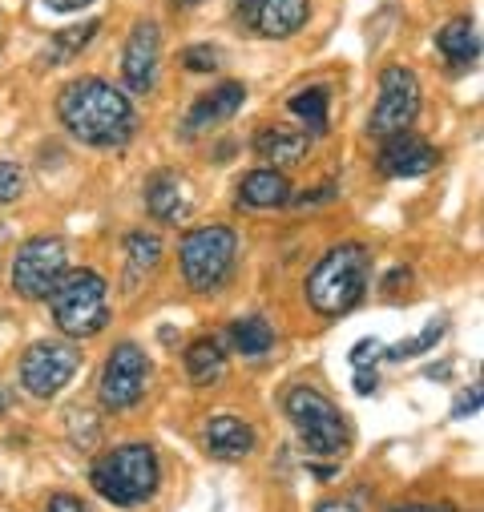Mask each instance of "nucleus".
Returning <instances> with one entry per match:
<instances>
[{
    "instance_id": "f257e3e1",
    "label": "nucleus",
    "mask_w": 484,
    "mask_h": 512,
    "mask_svg": "<svg viewBox=\"0 0 484 512\" xmlns=\"http://www.w3.org/2000/svg\"><path fill=\"white\" fill-rule=\"evenodd\" d=\"M57 117L77 142L97 146V150L126 146L138 130L130 97L121 89H113L109 81H101V77L69 81L57 97Z\"/></svg>"
},
{
    "instance_id": "f03ea898",
    "label": "nucleus",
    "mask_w": 484,
    "mask_h": 512,
    "mask_svg": "<svg viewBox=\"0 0 484 512\" xmlns=\"http://www.w3.org/2000/svg\"><path fill=\"white\" fill-rule=\"evenodd\" d=\"M368 279H372V254L359 242H343L331 246L319 267L307 275V299L319 315H347L351 307H359V299L368 295Z\"/></svg>"
},
{
    "instance_id": "7ed1b4c3",
    "label": "nucleus",
    "mask_w": 484,
    "mask_h": 512,
    "mask_svg": "<svg viewBox=\"0 0 484 512\" xmlns=\"http://www.w3.org/2000/svg\"><path fill=\"white\" fill-rule=\"evenodd\" d=\"M93 488L117 504V508H134V504H146L154 492H158V480H162V468H158V452L150 444H121L113 452H105L93 472H89Z\"/></svg>"
},
{
    "instance_id": "20e7f679",
    "label": "nucleus",
    "mask_w": 484,
    "mask_h": 512,
    "mask_svg": "<svg viewBox=\"0 0 484 512\" xmlns=\"http://www.w3.org/2000/svg\"><path fill=\"white\" fill-rule=\"evenodd\" d=\"M49 303H53V323L69 339H89L109 323V287L97 271H65Z\"/></svg>"
},
{
    "instance_id": "39448f33",
    "label": "nucleus",
    "mask_w": 484,
    "mask_h": 512,
    "mask_svg": "<svg viewBox=\"0 0 484 512\" xmlns=\"http://www.w3.org/2000/svg\"><path fill=\"white\" fill-rule=\"evenodd\" d=\"M178 254H182V275L194 291H218L234 271L238 238L230 226H198L182 238Z\"/></svg>"
},
{
    "instance_id": "423d86ee",
    "label": "nucleus",
    "mask_w": 484,
    "mask_h": 512,
    "mask_svg": "<svg viewBox=\"0 0 484 512\" xmlns=\"http://www.w3.org/2000/svg\"><path fill=\"white\" fill-rule=\"evenodd\" d=\"M287 416L311 456H339L347 448V428L339 408L315 392V388H291L287 392Z\"/></svg>"
},
{
    "instance_id": "0eeeda50",
    "label": "nucleus",
    "mask_w": 484,
    "mask_h": 512,
    "mask_svg": "<svg viewBox=\"0 0 484 512\" xmlns=\"http://www.w3.org/2000/svg\"><path fill=\"white\" fill-rule=\"evenodd\" d=\"M65 267H69V250L61 238H29L17 259H13V291L21 299H49L53 287L65 279Z\"/></svg>"
},
{
    "instance_id": "6e6552de",
    "label": "nucleus",
    "mask_w": 484,
    "mask_h": 512,
    "mask_svg": "<svg viewBox=\"0 0 484 512\" xmlns=\"http://www.w3.org/2000/svg\"><path fill=\"white\" fill-rule=\"evenodd\" d=\"M416 113H420V81H416V73L404 69V65H388L380 73V101L372 109L368 130L376 138L404 134L408 125L416 121Z\"/></svg>"
},
{
    "instance_id": "1a4fd4ad",
    "label": "nucleus",
    "mask_w": 484,
    "mask_h": 512,
    "mask_svg": "<svg viewBox=\"0 0 484 512\" xmlns=\"http://www.w3.org/2000/svg\"><path fill=\"white\" fill-rule=\"evenodd\" d=\"M81 367V351L73 343H33L21 359V383L25 392L37 400H53L65 383L77 375Z\"/></svg>"
},
{
    "instance_id": "9d476101",
    "label": "nucleus",
    "mask_w": 484,
    "mask_h": 512,
    "mask_svg": "<svg viewBox=\"0 0 484 512\" xmlns=\"http://www.w3.org/2000/svg\"><path fill=\"white\" fill-rule=\"evenodd\" d=\"M146 379H150V359L138 343L113 347V355L105 359V371H101V404L113 412L134 408L146 392Z\"/></svg>"
},
{
    "instance_id": "9b49d317",
    "label": "nucleus",
    "mask_w": 484,
    "mask_h": 512,
    "mask_svg": "<svg viewBox=\"0 0 484 512\" xmlns=\"http://www.w3.org/2000/svg\"><path fill=\"white\" fill-rule=\"evenodd\" d=\"M234 13L259 37H295L311 17V0H238Z\"/></svg>"
},
{
    "instance_id": "f8f14e48",
    "label": "nucleus",
    "mask_w": 484,
    "mask_h": 512,
    "mask_svg": "<svg viewBox=\"0 0 484 512\" xmlns=\"http://www.w3.org/2000/svg\"><path fill=\"white\" fill-rule=\"evenodd\" d=\"M158 57H162V33L154 21H138L130 41H126V53H121V73H126V85L134 93H146L158 77Z\"/></svg>"
},
{
    "instance_id": "ddd939ff",
    "label": "nucleus",
    "mask_w": 484,
    "mask_h": 512,
    "mask_svg": "<svg viewBox=\"0 0 484 512\" xmlns=\"http://www.w3.org/2000/svg\"><path fill=\"white\" fill-rule=\"evenodd\" d=\"M436 162H440L436 146H428V142H424V138H416L412 130L384 138L380 170H384L388 178H420V174L436 170Z\"/></svg>"
},
{
    "instance_id": "4468645a",
    "label": "nucleus",
    "mask_w": 484,
    "mask_h": 512,
    "mask_svg": "<svg viewBox=\"0 0 484 512\" xmlns=\"http://www.w3.org/2000/svg\"><path fill=\"white\" fill-rule=\"evenodd\" d=\"M146 206H150V214L158 218V222H186V214H190V186H186V178H178L174 170H162V174H154L150 178V186H146Z\"/></svg>"
},
{
    "instance_id": "2eb2a0df",
    "label": "nucleus",
    "mask_w": 484,
    "mask_h": 512,
    "mask_svg": "<svg viewBox=\"0 0 484 512\" xmlns=\"http://www.w3.org/2000/svg\"><path fill=\"white\" fill-rule=\"evenodd\" d=\"M242 101H247V89H242L238 81L218 85L214 93H206V97L190 109V117H186V134H202V130H210V125H218V121H230V117L242 109Z\"/></svg>"
},
{
    "instance_id": "dca6fc26",
    "label": "nucleus",
    "mask_w": 484,
    "mask_h": 512,
    "mask_svg": "<svg viewBox=\"0 0 484 512\" xmlns=\"http://www.w3.org/2000/svg\"><path fill=\"white\" fill-rule=\"evenodd\" d=\"M206 448L218 456V460H242L255 452V432L251 424H242L238 416H214L206 424Z\"/></svg>"
},
{
    "instance_id": "f3484780",
    "label": "nucleus",
    "mask_w": 484,
    "mask_h": 512,
    "mask_svg": "<svg viewBox=\"0 0 484 512\" xmlns=\"http://www.w3.org/2000/svg\"><path fill=\"white\" fill-rule=\"evenodd\" d=\"M238 202L259 206V210L287 206V202H291V182H287L279 170H255V174L242 178V186H238Z\"/></svg>"
},
{
    "instance_id": "a211bd4d",
    "label": "nucleus",
    "mask_w": 484,
    "mask_h": 512,
    "mask_svg": "<svg viewBox=\"0 0 484 512\" xmlns=\"http://www.w3.org/2000/svg\"><path fill=\"white\" fill-rule=\"evenodd\" d=\"M436 49H440V53H444V61H448V65H456V69L472 65V61L480 57V37H476V25H472L468 17L448 21V25L436 33Z\"/></svg>"
},
{
    "instance_id": "6ab92c4d",
    "label": "nucleus",
    "mask_w": 484,
    "mask_h": 512,
    "mask_svg": "<svg viewBox=\"0 0 484 512\" xmlns=\"http://www.w3.org/2000/svg\"><path fill=\"white\" fill-rule=\"evenodd\" d=\"M307 134H299V130H263L259 138H255V150H259V158H267V162H275V166H295V162H303L307 158Z\"/></svg>"
},
{
    "instance_id": "aec40b11",
    "label": "nucleus",
    "mask_w": 484,
    "mask_h": 512,
    "mask_svg": "<svg viewBox=\"0 0 484 512\" xmlns=\"http://www.w3.org/2000/svg\"><path fill=\"white\" fill-rule=\"evenodd\" d=\"M186 371L194 383H218L226 375V351L214 339H194L186 351Z\"/></svg>"
},
{
    "instance_id": "412c9836",
    "label": "nucleus",
    "mask_w": 484,
    "mask_h": 512,
    "mask_svg": "<svg viewBox=\"0 0 484 512\" xmlns=\"http://www.w3.org/2000/svg\"><path fill=\"white\" fill-rule=\"evenodd\" d=\"M230 343H234V351L259 359V355H267V351H271L275 331H271V323H267V319L247 315V319H234V323H230Z\"/></svg>"
},
{
    "instance_id": "4be33fe9",
    "label": "nucleus",
    "mask_w": 484,
    "mask_h": 512,
    "mask_svg": "<svg viewBox=\"0 0 484 512\" xmlns=\"http://www.w3.org/2000/svg\"><path fill=\"white\" fill-rule=\"evenodd\" d=\"M158 263H162V242H158V234L138 230V234H130V238H126V267H130V283L146 279Z\"/></svg>"
},
{
    "instance_id": "5701e85b",
    "label": "nucleus",
    "mask_w": 484,
    "mask_h": 512,
    "mask_svg": "<svg viewBox=\"0 0 484 512\" xmlns=\"http://www.w3.org/2000/svg\"><path fill=\"white\" fill-rule=\"evenodd\" d=\"M327 101H331V93L319 89V85H311V89H299L287 105H291V113L307 125L311 134H323L327 130Z\"/></svg>"
},
{
    "instance_id": "b1692460",
    "label": "nucleus",
    "mask_w": 484,
    "mask_h": 512,
    "mask_svg": "<svg viewBox=\"0 0 484 512\" xmlns=\"http://www.w3.org/2000/svg\"><path fill=\"white\" fill-rule=\"evenodd\" d=\"M97 21H85V25H77V29H61L53 41H49V49H45V61L49 65H69L93 37H97Z\"/></svg>"
},
{
    "instance_id": "393cba45",
    "label": "nucleus",
    "mask_w": 484,
    "mask_h": 512,
    "mask_svg": "<svg viewBox=\"0 0 484 512\" xmlns=\"http://www.w3.org/2000/svg\"><path fill=\"white\" fill-rule=\"evenodd\" d=\"M444 335V319H432L416 339H404V343H396L388 355L392 359H408V355H420V351H428V347H436V339Z\"/></svg>"
},
{
    "instance_id": "a878e982",
    "label": "nucleus",
    "mask_w": 484,
    "mask_h": 512,
    "mask_svg": "<svg viewBox=\"0 0 484 512\" xmlns=\"http://www.w3.org/2000/svg\"><path fill=\"white\" fill-rule=\"evenodd\" d=\"M21 190H25V174H21L13 162H0V206L17 202Z\"/></svg>"
},
{
    "instance_id": "bb28decb",
    "label": "nucleus",
    "mask_w": 484,
    "mask_h": 512,
    "mask_svg": "<svg viewBox=\"0 0 484 512\" xmlns=\"http://www.w3.org/2000/svg\"><path fill=\"white\" fill-rule=\"evenodd\" d=\"M182 61H186L190 73H214L218 69V49L214 45H190L182 53Z\"/></svg>"
},
{
    "instance_id": "cd10ccee",
    "label": "nucleus",
    "mask_w": 484,
    "mask_h": 512,
    "mask_svg": "<svg viewBox=\"0 0 484 512\" xmlns=\"http://www.w3.org/2000/svg\"><path fill=\"white\" fill-rule=\"evenodd\" d=\"M476 408H480V388H468V392H460V400L452 404V416L464 420V416H472Z\"/></svg>"
},
{
    "instance_id": "c85d7f7f",
    "label": "nucleus",
    "mask_w": 484,
    "mask_h": 512,
    "mask_svg": "<svg viewBox=\"0 0 484 512\" xmlns=\"http://www.w3.org/2000/svg\"><path fill=\"white\" fill-rule=\"evenodd\" d=\"M380 351H384V347H380L376 339H363V343H355V351H351V363H355V367H363L368 359H380Z\"/></svg>"
},
{
    "instance_id": "c756f323",
    "label": "nucleus",
    "mask_w": 484,
    "mask_h": 512,
    "mask_svg": "<svg viewBox=\"0 0 484 512\" xmlns=\"http://www.w3.org/2000/svg\"><path fill=\"white\" fill-rule=\"evenodd\" d=\"M45 512H89V508H85L77 496H65V492H61V496H53V500H49V508H45Z\"/></svg>"
},
{
    "instance_id": "7c9ffc66",
    "label": "nucleus",
    "mask_w": 484,
    "mask_h": 512,
    "mask_svg": "<svg viewBox=\"0 0 484 512\" xmlns=\"http://www.w3.org/2000/svg\"><path fill=\"white\" fill-rule=\"evenodd\" d=\"M49 9H57V13H81V9H89L93 0H45Z\"/></svg>"
},
{
    "instance_id": "2f4dec72",
    "label": "nucleus",
    "mask_w": 484,
    "mask_h": 512,
    "mask_svg": "<svg viewBox=\"0 0 484 512\" xmlns=\"http://www.w3.org/2000/svg\"><path fill=\"white\" fill-rule=\"evenodd\" d=\"M392 512H452L448 504H404V508H392Z\"/></svg>"
},
{
    "instance_id": "473e14b6",
    "label": "nucleus",
    "mask_w": 484,
    "mask_h": 512,
    "mask_svg": "<svg viewBox=\"0 0 484 512\" xmlns=\"http://www.w3.org/2000/svg\"><path fill=\"white\" fill-rule=\"evenodd\" d=\"M355 388H359V396H368V392H376V375H368V371H359V379H355Z\"/></svg>"
},
{
    "instance_id": "72a5a7b5",
    "label": "nucleus",
    "mask_w": 484,
    "mask_h": 512,
    "mask_svg": "<svg viewBox=\"0 0 484 512\" xmlns=\"http://www.w3.org/2000/svg\"><path fill=\"white\" fill-rule=\"evenodd\" d=\"M315 512H355V508H351V504H343V500H323Z\"/></svg>"
},
{
    "instance_id": "f704fd0d",
    "label": "nucleus",
    "mask_w": 484,
    "mask_h": 512,
    "mask_svg": "<svg viewBox=\"0 0 484 512\" xmlns=\"http://www.w3.org/2000/svg\"><path fill=\"white\" fill-rule=\"evenodd\" d=\"M9 404H13V392H9V388H5V383H0V412H5V408H9Z\"/></svg>"
},
{
    "instance_id": "c9c22d12",
    "label": "nucleus",
    "mask_w": 484,
    "mask_h": 512,
    "mask_svg": "<svg viewBox=\"0 0 484 512\" xmlns=\"http://www.w3.org/2000/svg\"><path fill=\"white\" fill-rule=\"evenodd\" d=\"M190 5H198V0H174V9H190Z\"/></svg>"
}]
</instances>
